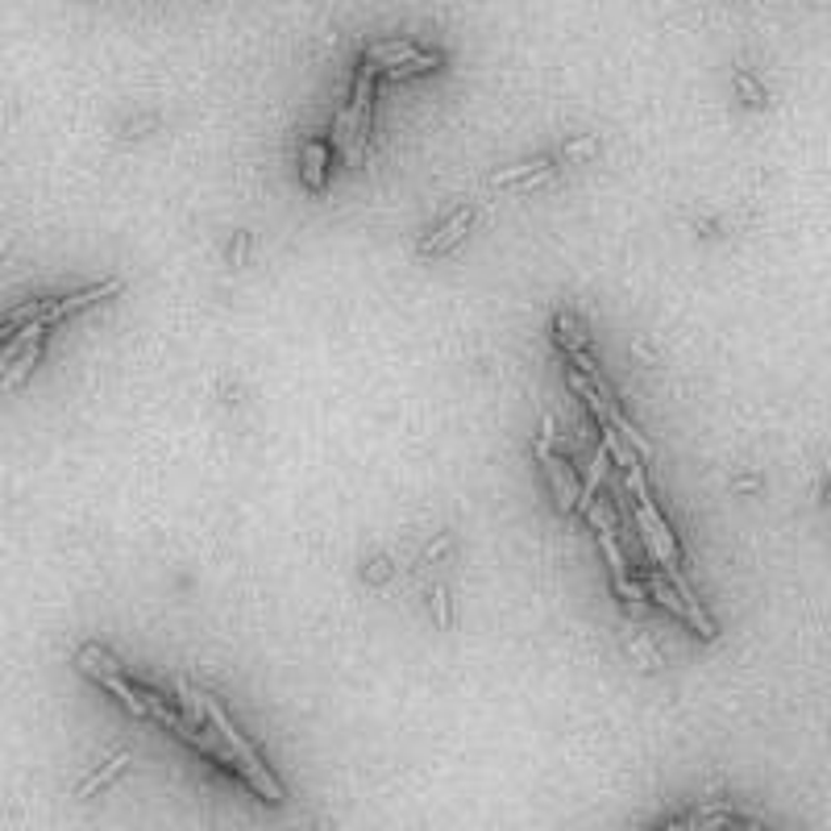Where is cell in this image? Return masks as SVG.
Segmentation results:
<instances>
[{
    "label": "cell",
    "mask_w": 831,
    "mask_h": 831,
    "mask_svg": "<svg viewBox=\"0 0 831 831\" xmlns=\"http://www.w3.org/2000/svg\"><path fill=\"white\" fill-rule=\"evenodd\" d=\"M624 478H628V491L637 495V528H641V537H644V545L653 549V557L662 562V570L665 578H678V541H673V532H669V524L662 520V512H657V503H653V495H649V482H644V470L641 466H628L624 470Z\"/></svg>",
    "instance_id": "obj_2"
},
{
    "label": "cell",
    "mask_w": 831,
    "mask_h": 831,
    "mask_svg": "<svg viewBox=\"0 0 831 831\" xmlns=\"http://www.w3.org/2000/svg\"><path fill=\"white\" fill-rule=\"evenodd\" d=\"M470 225H475V213H470V209H466V213H457L453 221H445L432 238L420 241V254H441V250H453L457 241L470 234Z\"/></svg>",
    "instance_id": "obj_5"
},
{
    "label": "cell",
    "mask_w": 831,
    "mask_h": 831,
    "mask_svg": "<svg viewBox=\"0 0 831 831\" xmlns=\"http://www.w3.org/2000/svg\"><path fill=\"white\" fill-rule=\"evenodd\" d=\"M412 54H420L412 42H379V47H370L362 54V63H370V67L382 75V72H391V67H400V63H407Z\"/></svg>",
    "instance_id": "obj_6"
},
{
    "label": "cell",
    "mask_w": 831,
    "mask_h": 831,
    "mask_svg": "<svg viewBox=\"0 0 831 831\" xmlns=\"http://www.w3.org/2000/svg\"><path fill=\"white\" fill-rule=\"evenodd\" d=\"M13 332H17V329H13V325H9V320H0V341H9V337H13Z\"/></svg>",
    "instance_id": "obj_23"
},
{
    "label": "cell",
    "mask_w": 831,
    "mask_h": 831,
    "mask_svg": "<svg viewBox=\"0 0 831 831\" xmlns=\"http://www.w3.org/2000/svg\"><path fill=\"white\" fill-rule=\"evenodd\" d=\"M125 769H129V753H121V757H113V760H109V765H100V769H96L92 778H88V782L79 785L75 794H79V798H92V794H100V790H104V785L113 782V778H121Z\"/></svg>",
    "instance_id": "obj_10"
},
{
    "label": "cell",
    "mask_w": 831,
    "mask_h": 831,
    "mask_svg": "<svg viewBox=\"0 0 831 831\" xmlns=\"http://www.w3.org/2000/svg\"><path fill=\"white\" fill-rule=\"evenodd\" d=\"M644 582H649V587H644V591L653 594V599H657V603H662V607H669V612H673V616L690 619L687 603H682V594L673 591V582H669V578H662V574H649V578H644Z\"/></svg>",
    "instance_id": "obj_11"
},
{
    "label": "cell",
    "mask_w": 831,
    "mask_h": 831,
    "mask_svg": "<svg viewBox=\"0 0 831 831\" xmlns=\"http://www.w3.org/2000/svg\"><path fill=\"white\" fill-rule=\"evenodd\" d=\"M723 831H760V828H757V823H728Z\"/></svg>",
    "instance_id": "obj_22"
},
{
    "label": "cell",
    "mask_w": 831,
    "mask_h": 831,
    "mask_svg": "<svg viewBox=\"0 0 831 831\" xmlns=\"http://www.w3.org/2000/svg\"><path fill=\"white\" fill-rule=\"evenodd\" d=\"M445 63V54H437V50H425V54H412L407 63L400 67H391V72H382V79H391V84H400V79H412V75H425V72H437Z\"/></svg>",
    "instance_id": "obj_9"
},
{
    "label": "cell",
    "mask_w": 831,
    "mask_h": 831,
    "mask_svg": "<svg viewBox=\"0 0 831 831\" xmlns=\"http://www.w3.org/2000/svg\"><path fill=\"white\" fill-rule=\"evenodd\" d=\"M204 719H209V728H213L216 736L234 748V760H238V773L245 778V785H250V790H259L266 803H284V785L275 782V773L262 765L259 748H254V744H250V740L234 728V719L225 715V707L216 703L213 694H204Z\"/></svg>",
    "instance_id": "obj_1"
},
{
    "label": "cell",
    "mask_w": 831,
    "mask_h": 831,
    "mask_svg": "<svg viewBox=\"0 0 831 831\" xmlns=\"http://www.w3.org/2000/svg\"><path fill=\"white\" fill-rule=\"evenodd\" d=\"M325 166H329V146L325 142H304L300 150V175L312 191L325 188Z\"/></svg>",
    "instance_id": "obj_7"
},
{
    "label": "cell",
    "mask_w": 831,
    "mask_h": 831,
    "mask_svg": "<svg viewBox=\"0 0 831 831\" xmlns=\"http://www.w3.org/2000/svg\"><path fill=\"white\" fill-rule=\"evenodd\" d=\"M557 332H566L570 341H578V345H587V332L578 329V320H574V316H566V312L557 316Z\"/></svg>",
    "instance_id": "obj_18"
},
{
    "label": "cell",
    "mask_w": 831,
    "mask_h": 831,
    "mask_svg": "<svg viewBox=\"0 0 831 831\" xmlns=\"http://www.w3.org/2000/svg\"><path fill=\"white\" fill-rule=\"evenodd\" d=\"M698 823V810H690V815H682V819H673V823H665L662 831H690Z\"/></svg>",
    "instance_id": "obj_20"
},
{
    "label": "cell",
    "mask_w": 831,
    "mask_h": 831,
    "mask_svg": "<svg viewBox=\"0 0 831 831\" xmlns=\"http://www.w3.org/2000/svg\"><path fill=\"white\" fill-rule=\"evenodd\" d=\"M599 428H603V450H607V457H616L619 462V470H628V466H637V453L628 450V441L619 437L616 428H612V420H599Z\"/></svg>",
    "instance_id": "obj_13"
},
{
    "label": "cell",
    "mask_w": 831,
    "mask_h": 831,
    "mask_svg": "<svg viewBox=\"0 0 831 831\" xmlns=\"http://www.w3.org/2000/svg\"><path fill=\"white\" fill-rule=\"evenodd\" d=\"M537 166H545V163H520V166H507V171H499V175H491V184L495 188H503V184H512V179H528Z\"/></svg>",
    "instance_id": "obj_17"
},
{
    "label": "cell",
    "mask_w": 831,
    "mask_h": 831,
    "mask_svg": "<svg viewBox=\"0 0 831 831\" xmlns=\"http://www.w3.org/2000/svg\"><path fill=\"white\" fill-rule=\"evenodd\" d=\"M117 291H121V284L117 279H109V284H96V287H88V291H75V295H67V300H50L47 312H42V325H54V320H63V316H72V312L92 309V304L109 300V295H117Z\"/></svg>",
    "instance_id": "obj_4"
},
{
    "label": "cell",
    "mask_w": 831,
    "mask_h": 831,
    "mask_svg": "<svg viewBox=\"0 0 831 831\" xmlns=\"http://www.w3.org/2000/svg\"><path fill=\"white\" fill-rule=\"evenodd\" d=\"M350 146H354V113H350V104L332 117V150H341L345 159H350Z\"/></svg>",
    "instance_id": "obj_15"
},
{
    "label": "cell",
    "mask_w": 831,
    "mask_h": 831,
    "mask_svg": "<svg viewBox=\"0 0 831 831\" xmlns=\"http://www.w3.org/2000/svg\"><path fill=\"white\" fill-rule=\"evenodd\" d=\"M42 312H47V300H34V304H22V309H13L4 320L13 325V329H22V325H29V320H42Z\"/></svg>",
    "instance_id": "obj_16"
},
{
    "label": "cell",
    "mask_w": 831,
    "mask_h": 831,
    "mask_svg": "<svg viewBox=\"0 0 831 831\" xmlns=\"http://www.w3.org/2000/svg\"><path fill=\"white\" fill-rule=\"evenodd\" d=\"M175 694H179V707H184V719L196 723V728H204V694L200 690H191L184 678L175 682Z\"/></svg>",
    "instance_id": "obj_14"
},
{
    "label": "cell",
    "mask_w": 831,
    "mask_h": 831,
    "mask_svg": "<svg viewBox=\"0 0 831 831\" xmlns=\"http://www.w3.org/2000/svg\"><path fill=\"white\" fill-rule=\"evenodd\" d=\"M607 462H612V457H607V450H594L591 470H587V482L578 487V503H574V507H578L582 516H587V507L594 503V491H599V482L607 478Z\"/></svg>",
    "instance_id": "obj_8"
},
{
    "label": "cell",
    "mask_w": 831,
    "mask_h": 831,
    "mask_svg": "<svg viewBox=\"0 0 831 831\" xmlns=\"http://www.w3.org/2000/svg\"><path fill=\"white\" fill-rule=\"evenodd\" d=\"M537 457H541V466H545L549 482H553V495H557V503H562V512H570L574 503H578V478H574L570 466H566V462L553 453L549 437H541V441H537Z\"/></svg>",
    "instance_id": "obj_3"
},
{
    "label": "cell",
    "mask_w": 831,
    "mask_h": 831,
    "mask_svg": "<svg viewBox=\"0 0 831 831\" xmlns=\"http://www.w3.org/2000/svg\"><path fill=\"white\" fill-rule=\"evenodd\" d=\"M38 357H42V337H38V341H29L22 354H17V362H13V366L0 375V379H4V387H22V382L29 379V370L38 366Z\"/></svg>",
    "instance_id": "obj_12"
},
{
    "label": "cell",
    "mask_w": 831,
    "mask_h": 831,
    "mask_svg": "<svg viewBox=\"0 0 831 831\" xmlns=\"http://www.w3.org/2000/svg\"><path fill=\"white\" fill-rule=\"evenodd\" d=\"M432 616H437V624H441V628L450 624V607H445V591H441V587L432 591Z\"/></svg>",
    "instance_id": "obj_19"
},
{
    "label": "cell",
    "mask_w": 831,
    "mask_h": 831,
    "mask_svg": "<svg viewBox=\"0 0 831 831\" xmlns=\"http://www.w3.org/2000/svg\"><path fill=\"white\" fill-rule=\"evenodd\" d=\"M591 150H594L591 138H587V142H570L566 146V159H582V154H591Z\"/></svg>",
    "instance_id": "obj_21"
}]
</instances>
